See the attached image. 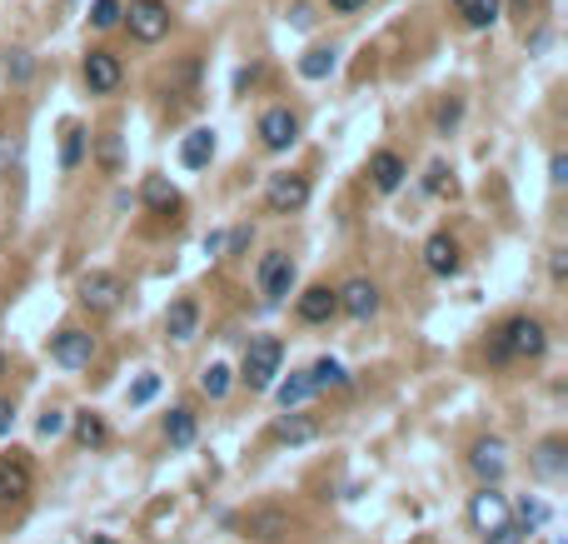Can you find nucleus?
<instances>
[{
	"mask_svg": "<svg viewBox=\"0 0 568 544\" xmlns=\"http://www.w3.org/2000/svg\"><path fill=\"white\" fill-rule=\"evenodd\" d=\"M310 375H290V380H285V385H279V404H285V410H294V404H300V400H310Z\"/></svg>",
	"mask_w": 568,
	"mask_h": 544,
	"instance_id": "28",
	"label": "nucleus"
},
{
	"mask_svg": "<svg viewBox=\"0 0 568 544\" xmlns=\"http://www.w3.org/2000/svg\"><path fill=\"white\" fill-rule=\"evenodd\" d=\"M11 425H15V410L11 400H0V435H11Z\"/></svg>",
	"mask_w": 568,
	"mask_h": 544,
	"instance_id": "40",
	"label": "nucleus"
},
{
	"mask_svg": "<svg viewBox=\"0 0 568 544\" xmlns=\"http://www.w3.org/2000/svg\"><path fill=\"white\" fill-rule=\"evenodd\" d=\"M469 465H474V475L493 485V479H504V469H509V445L504 440H479L474 455H469Z\"/></svg>",
	"mask_w": 568,
	"mask_h": 544,
	"instance_id": "15",
	"label": "nucleus"
},
{
	"mask_svg": "<svg viewBox=\"0 0 568 544\" xmlns=\"http://www.w3.org/2000/svg\"><path fill=\"white\" fill-rule=\"evenodd\" d=\"M548 175H554V186H564V180H568V160H564V155H554V160H548Z\"/></svg>",
	"mask_w": 568,
	"mask_h": 544,
	"instance_id": "38",
	"label": "nucleus"
},
{
	"mask_svg": "<svg viewBox=\"0 0 568 544\" xmlns=\"http://www.w3.org/2000/svg\"><path fill=\"white\" fill-rule=\"evenodd\" d=\"M334 70V51L330 45H314V51H304V60H300V76L304 80H324Z\"/></svg>",
	"mask_w": 568,
	"mask_h": 544,
	"instance_id": "25",
	"label": "nucleus"
},
{
	"mask_svg": "<svg viewBox=\"0 0 568 544\" xmlns=\"http://www.w3.org/2000/svg\"><path fill=\"white\" fill-rule=\"evenodd\" d=\"M404 175H409V165L399 160L394 151H379L375 160H369V186H375L379 196H394V190L404 186Z\"/></svg>",
	"mask_w": 568,
	"mask_h": 544,
	"instance_id": "17",
	"label": "nucleus"
},
{
	"mask_svg": "<svg viewBox=\"0 0 568 544\" xmlns=\"http://www.w3.org/2000/svg\"><path fill=\"white\" fill-rule=\"evenodd\" d=\"M35 430H41L45 440H55V435H60V430H65V410H45L41 420H35Z\"/></svg>",
	"mask_w": 568,
	"mask_h": 544,
	"instance_id": "33",
	"label": "nucleus"
},
{
	"mask_svg": "<svg viewBox=\"0 0 568 544\" xmlns=\"http://www.w3.org/2000/svg\"><path fill=\"white\" fill-rule=\"evenodd\" d=\"M120 11H125L120 0H96V5H90V25H96V31H115Z\"/></svg>",
	"mask_w": 568,
	"mask_h": 544,
	"instance_id": "29",
	"label": "nucleus"
},
{
	"mask_svg": "<svg viewBox=\"0 0 568 544\" xmlns=\"http://www.w3.org/2000/svg\"><path fill=\"white\" fill-rule=\"evenodd\" d=\"M120 295H125V285L110 270H90L86 280H80V306L96 310V315H110V310L120 306Z\"/></svg>",
	"mask_w": 568,
	"mask_h": 544,
	"instance_id": "6",
	"label": "nucleus"
},
{
	"mask_svg": "<svg viewBox=\"0 0 568 544\" xmlns=\"http://www.w3.org/2000/svg\"><path fill=\"white\" fill-rule=\"evenodd\" d=\"M180 160H185V170H204V165L215 160V131H190L185 135Z\"/></svg>",
	"mask_w": 568,
	"mask_h": 544,
	"instance_id": "19",
	"label": "nucleus"
},
{
	"mask_svg": "<svg viewBox=\"0 0 568 544\" xmlns=\"http://www.w3.org/2000/svg\"><path fill=\"white\" fill-rule=\"evenodd\" d=\"M344 385H349V375H344L339 359H314L310 390H344Z\"/></svg>",
	"mask_w": 568,
	"mask_h": 544,
	"instance_id": "22",
	"label": "nucleus"
},
{
	"mask_svg": "<svg viewBox=\"0 0 568 544\" xmlns=\"http://www.w3.org/2000/svg\"><path fill=\"white\" fill-rule=\"evenodd\" d=\"M160 395V375H140L135 390H130V404H151Z\"/></svg>",
	"mask_w": 568,
	"mask_h": 544,
	"instance_id": "32",
	"label": "nucleus"
},
{
	"mask_svg": "<svg viewBox=\"0 0 568 544\" xmlns=\"http://www.w3.org/2000/svg\"><path fill=\"white\" fill-rule=\"evenodd\" d=\"M544 349H548V330L528 315H514L493 340V359H538Z\"/></svg>",
	"mask_w": 568,
	"mask_h": 544,
	"instance_id": "1",
	"label": "nucleus"
},
{
	"mask_svg": "<svg viewBox=\"0 0 568 544\" xmlns=\"http://www.w3.org/2000/svg\"><path fill=\"white\" fill-rule=\"evenodd\" d=\"M359 5H365V0H330V11H334V15H354Z\"/></svg>",
	"mask_w": 568,
	"mask_h": 544,
	"instance_id": "41",
	"label": "nucleus"
},
{
	"mask_svg": "<svg viewBox=\"0 0 568 544\" xmlns=\"http://www.w3.org/2000/svg\"><path fill=\"white\" fill-rule=\"evenodd\" d=\"M279 365H285V345H279L275 335H259V340H249V349H245L240 380H245L249 390H269L275 375H279Z\"/></svg>",
	"mask_w": 568,
	"mask_h": 544,
	"instance_id": "2",
	"label": "nucleus"
},
{
	"mask_svg": "<svg viewBox=\"0 0 568 544\" xmlns=\"http://www.w3.org/2000/svg\"><path fill=\"white\" fill-rule=\"evenodd\" d=\"M294 141H300V115L290 106H269L259 115V145L265 151H290Z\"/></svg>",
	"mask_w": 568,
	"mask_h": 544,
	"instance_id": "4",
	"label": "nucleus"
},
{
	"mask_svg": "<svg viewBox=\"0 0 568 544\" xmlns=\"http://www.w3.org/2000/svg\"><path fill=\"white\" fill-rule=\"evenodd\" d=\"M100 160H105L110 170L120 165V145H115V135H105V145H100Z\"/></svg>",
	"mask_w": 568,
	"mask_h": 544,
	"instance_id": "37",
	"label": "nucleus"
},
{
	"mask_svg": "<svg viewBox=\"0 0 568 544\" xmlns=\"http://www.w3.org/2000/svg\"><path fill=\"white\" fill-rule=\"evenodd\" d=\"M424 186H430V196H444V190H449V170H444V165H430V180H424Z\"/></svg>",
	"mask_w": 568,
	"mask_h": 544,
	"instance_id": "34",
	"label": "nucleus"
},
{
	"mask_svg": "<svg viewBox=\"0 0 568 544\" xmlns=\"http://www.w3.org/2000/svg\"><path fill=\"white\" fill-rule=\"evenodd\" d=\"M5 70H11V80H31V55H25V51H15V60H11V66H5Z\"/></svg>",
	"mask_w": 568,
	"mask_h": 544,
	"instance_id": "35",
	"label": "nucleus"
},
{
	"mask_svg": "<svg viewBox=\"0 0 568 544\" xmlns=\"http://www.w3.org/2000/svg\"><path fill=\"white\" fill-rule=\"evenodd\" d=\"M105 440H110V430H105V420H100L96 410L76 414V445H80V449H100Z\"/></svg>",
	"mask_w": 568,
	"mask_h": 544,
	"instance_id": "21",
	"label": "nucleus"
},
{
	"mask_svg": "<svg viewBox=\"0 0 568 544\" xmlns=\"http://www.w3.org/2000/svg\"><path fill=\"white\" fill-rule=\"evenodd\" d=\"M120 21L130 25V35H135L140 45H155L170 35V5H165V0H130L125 11H120Z\"/></svg>",
	"mask_w": 568,
	"mask_h": 544,
	"instance_id": "3",
	"label": "nucleus"
},
{
	"mask_svg": "<svg viewBox=\"0 0 568 544\" xmlns=\"http://www.w3.org/2000/svg\"><path fill=\"white\" fill-rule=\"evenodd\" d=\"M31 485H35V475H31V465H25L21 455H5V459H0V500H5V504H21L25 495H31Z\"/></svg>",
	"mask_w": 568,
	"mask_h": 544,
	"instance_id": "10",
	"label": "nucleus"
},
{
	"mask_svg": "<svg viewBox=\"0 0 568 544\" xmlns=\"http://www.w3.org/2000/svg\"><path fill=\"white\" fill-rule=\"evenodd\" d=\"M534 469H538V475H558V469H564V440H544Z\"/></svg>",
	"mask_w": 568,
	"mask_h": 544,
	"instance_id": "30",
	"label": "nucleus"
},
{
	"mask_svg": "<svg viewBox=\"0 0 568 544\" xmlns=\"http://www.w3.org/2000/svg\"><path fill=\"white\" fill-rule=\"evenodd\" d=\"M245 245H249V225H240V230H235V235H230V251H235V255H240V251H245Z\"/></svg>",
	"mask_w": 568,
	"mask_h": 544,
	"instance_id": "42",
	"label": "nucleus"
},
{
	"mask_svg": "<svg viewBox=\"0 0 568 544\" xmlns=\"http://www.w3.org/2000/svg\"><path fill=\"white\" fill-rule=\"evenodd\" d=\"M259 290H265V300H285L294 290V260L285 251H269L259 260Z\"/></svg>",
	"mask_w": 568,
	"mask_h": 544,
	"instance_id": "8",
	"label": "nucleus"
},
{
	"mask_svg": "<svg viewBox=\"0 0 568 544\" xmlns=\"http://www.w3.org/2000/svg\"><path fill=\"white\" fill-rule=\"evenodd\" d=\"M469 520H474V530L479 534H493L499 524H509V500L499 490H483V495H474V504H469Z\"/></svg>",
	"mask_w": 568,
	"mask_h": 544,
	"instance_id": "11",
	"label": "nucleus"
},
{
	"mask_svg": "<svg viewBox=\"0 0 568 544\" xmlns=\"http://www.w3.org/2000/svg\"><path fill=\"white\" fill-rule=\"evenodd\" d=\"M86 544H120V540H110V534H96V540H86Z\"/></svg>",
	"mask_w": 568,
	"mask_h": 544,
	"instance_id": "44",
	"label": "nucleus"
},
{
	"mask_svg": "<svg viewBox=\"0 0 568 544\" xmlns=\"http://www.w3.org/2000/svg\"><path fill=\"white\" fill-rule=\"evenodd\" d=\"M80 155H86V131L70 125V131H65V145H60V165H65V170H76Z\"/></svg>",
	"mask_w": 568,
	"mask_h": 544,
	"instance_id": "31",
	"label": "nucleus"
},
{
	"mask_svg": "<svg viewBox=\"0 0 568 544\" xmlns=\"http://www.w3.org/2000/svg\"><path fill=\"white\" fill-rule=\"evenodd\" d=\"M165 440H170V445H194V414L190 410H170L165 414Z\"/></svg>",
	"mask_w": 568,
	"mask_h": 544,
	"instance_id": "24",
	"label": "nucleus"
},
{
	"mask_svg": "<svg viewBox=\"0 0 568 544\" xmlns=\"http://www.w3.org/2000/svg\"><path fill=\"white\" fill-rule=\"evenodd\" d=\"M200 390L210 395V400H225L230 395V365H210V370L200 375Z\"/></svg>",
	"mask_w": 568,
	"mask_h": 544,
	"instance_id": "26",
	"label": "nucleus"
},
{
	"mask_svg": "<svg viewBox=\"0 0 568 544\" xmlns=\"http://www.w3.org/2000/svg\"><path fill=\"white\" fill-rule=\"evenodd\" d=\"M245 534L255 544H275V540H285V534H290V514L275 510V504H265V510H255L245 520Z\"/></svg>",
	"mask_w": 568,
	"mask_h": 544,
	"instance_id": "16",
	"label": "nucleus"
},
{
	"mask_svg": "<svg viewBox=\"0 0 568 544\" xmlns=\"http://www.w3.org/2000/svg\"><path fill=\"white\" fill-rule=\"evenodd\" d=\"M459 240L454 235H430L424 240V270L430 275H459Z\"/></svg>",
	"mask_w": 568,
	"mask_h": 544,
	"instance_id": "14",
	"label": "nucleus"
},
{
	"mask_svg": "<svg viewBox=\"0 0 568 544\" xmlns=\"http://www.w3.org/2000/svg\"><path fill=\"white\" fill-rule=\"evenodd\" d=\"M279 440H290V445H304V440H314V425L304 420V414H290V420H279L275 425Z\"/></svg>",
	"mask_w": 568,
	"mask_h": 544,
	"instance_id": "27",
	"label": "nucleus"
},
{
	"mask_svg": "<svg viewBox=\"0 0 568 544\" xmlns=\"http://www.w3.org/2000/svg\"><path fill=\"white\" fill-rule=\"evenodd\" d=\"M454 120H459V106H444L439 110V131H454Z\"/></svg>",
	"mask_w": 568,
	"mask_h": 544,
	"instance_id": "43",
	"label": "nucleus"
},
{
	"mask_svg": "<svg viewBox=\"0 0 568 544\" xmlns=\"http://www.w3.org/2000/svg\"><path fill=\"white\" fill-rule=\"evenodd\" d=\"M194 330H200V306L185 295V300H175L170 306V315H165V335L185 345V340H194Z\"/></svg>",
	"mask_w": 568,
	"mask_h": 544,
	"instance_id": "18",
	"label": "nucleus"
},
{
	"mask_svg": "<svg viewBox=\"0 0 568 544\" xmlns=\"http://www.w3.org/2000/svg\"><path fill=\"white\" fill-rule=\"evenodd\" d=\"M51 355L65 370H86L90 359H96V335H86V330H60V335L51 340Z\"/></svg>",
	"mask_w": 568,
	"mask_h": 544,
	"instance_id": "7",
	"label": "nucleus"
},
{
	"mask_svg": "<svg viewBox=\"0 0 568 544\" xmlns=\"http://www.w3.org/2000/svg\"><path fill=\"white\" fill-rule=\"evenodd\" d=\"M0 375H5V355H0Z\"/></svg>",
	"mask_w": 568,
	"mask_h": 544,
	"instance_id": "45",
	"label": "nucleus"
},
{
	"mask_svg": "<svg viewBox=\"0 0 568 544\" xmlns=\"http://www.w3.org/2000/svg\"><path fill=\"white\" fill-rule=\"evenodd\" d=\"M140 196H145V206H151V210H175V206H180V190H175L165 175H151Z\"/></svg>",
	"mask_w": 568,
	"mask_h": 544,
	"instance_id": "23",
	"label": "nucleus"
},
{
	"mask_svg": "<svg viewBox=\"0 0 568 544\" xmlns=\"http://www.w3.org/2000/svg\"><path fill=\"white\" fill-rule=\"evenodd\" d=\"M15 155H21V145H15V135H0V170H5V165H11Z\"/></svg>",
	"mask_w": 568,
	"mask_h": 544,
	"instance_id": "36",
	"label": "nucleus"
},
{
	"mask_svg": "<svg viewBox=\"0 0 568 544\" xmlns=\"http://www.w3.org/2000/svg\"><path fill=\"white\" fill-rule=\"evenodd\" d=\"M294 310H300L304 325H324V320L339 315V295H334L330 285H310V290L300 295V306H294Z\"/></svg>",
	"mask_w": 568,
	"mask_h": 544,
	"instance_id": "13",
	"label": "nucleus"
},
{
	"mask_svg": "<svg viewBox=\"0 0 568 544\" xmlns=\"http://www.w3.org/2000/svg\"><path fill=\"white\" fill-rule=\"evenodd\" d=\"M519 540H524V534H519V530H509V524H499V530H493V540H489V544H519Z\"/></svg>",
	"mask_w": 568,
	"mask_h": 544,
	"instance_id": "39",
	"label": "nucleus"
},
{
	"mask_svg": "<svg viewBox=\"0 0 568 544\" xmlns=\"http://www.w3.org/2000/svg\"><path fill=\"white\" fill-rule=\"evenodd\" d=\"M265 206L275 210V215H294V210H304L310 206V180H304V175H269Z\"/></svg>",
	"mask_w": 568,
	"mask_h": 544,
	"instance_id": "5",
	"label": "nucleus"
},
{
	"mask_svg": "<svg viewBox=\"0 0 568 544\" xmlns=\"http://www.w3.org/2000/svg\"><path fill=\"white\" fill-rule=\"evenodd\" d=\"M339 295V310L344 315H354V320H369L379 310V285L375 280H349L344 290H334Z\"/></svg>",
	"mask_w": 568,
	"mask_h": 544,
	"instance_id": "12",
	"label": "nucleus"
},
{
	"mask_svg": "<svg viewBox=\"0 0 568 544\" xmlns=\"http://www.w3.org/2000/svg\"><path fill=\"white\" fill-rule=\"evenodd\" d=\"M120 80H125V70H120V55H110V51H90L86 55V86H90V96H115Z\"/></svg>",
	"mask_w": 568,
	"mask_h": 544,
	"instance_id": "9",
	"label": "nucleus"
},
{
	"mask_svg": "<svg viewBox=\"0 0 568 544\" xmlns=\"http://www.w3.org/2000/svg\"><path fill=\"white\" fill-rule=\"evenodd\" d=\"M454 11L464 15V25L483 31V25L499 21V11H504V0H454Z\"/></svg>",
	"mask_w": 568,
	"mask_h": 544,
	"instance_id": "20",
	"label": "nucleus"
}]
</instances>
